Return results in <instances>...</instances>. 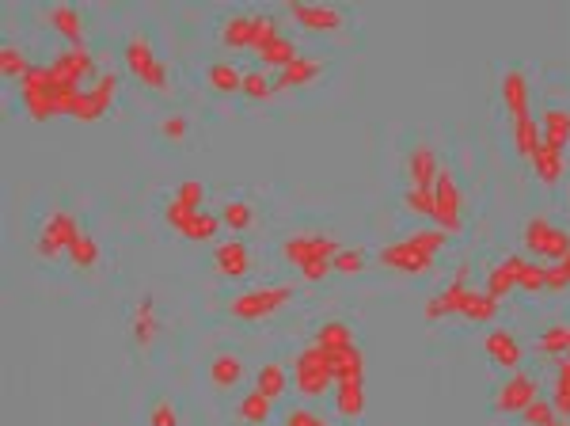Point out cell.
Returning <instances> with one entry per match:
<instances>
[{
    "label": "cell",
    "mask_w": 570,
    "mask_h": 426,
    "mask_svg": "<svg viewBox=\"0 0 570 426\" xmlns=\"http://www.w3.org/2000/svg\"><path fill=\"white\" fill-rule=\"evenodd\" d=\"M263 61H266V65H274V69H285L289 61H297V46H293L289 39H281V35H278V39L263 50Z\"/></svg>",
    "instance_id": "cell-36"
},
{
    "label": "cell",
    "mask_w": 570,
    "mask_h": 426,
    "mask_svg": "<svg viewBox=\"0 0 570 426\" xmlns=\"http://www.w3.org/2000/svg\"><path fill=\"white\" fill-rule=\"evenodd\" d=\"M540 137L548 141V145L566 149V141H570V110L548 107V110H544V122H540Z\"/></svg>",
    "instance_id": "cell-18"
},
{
    "label": "cell",
    "mask_w": 570,
    "mask_h": 426,
    "mask_svg": "<svg viewBox=\"0 0 570 426\" xmlns=\"http://www.w3.org/2000/svg\"><path fill=\"white\" fill-rule=\"evenodd\" d=\"M407 171H410V187H426V191H434V183H437V156H434V149L419 145L415 152H410Z\"/></svg>",
    "instance_id": "cell-16"
},
{
    "label": "cell",
    "mask_w": 570,
    "mask_h": 426,
    "mask_svg": "<svg viewBox=\"0 0 570 426\" xmlns=\"http://www.w3.org/2000/svg\"><path fill=\"white\" fill-rule=\"evenodd\" d=\"M240 91H244L247 100H266V96H271V81H266L263 69H251V73H244Z\"/></svg>",
    "instance_id": "cell-43"
},
{
    "label": "cell",
    "mask_w": 570,
    "mask_h": 426,
    "mask_svg": "<svg viewBox=\"0 0 570 426\" xmlns=\"http://www.w3.org/2000/svg\"><path fill=\"white\" fill-rule=\"evenodd\" d=\"M255 388L263 392V396L278 400L281 392H285V369L278 366V361H266V366H259V373H255Z\"/></svg>",
    "instance_id": "cell-30"
},
{
    "label": "cell",
    "mask_w": 570,
    "mask_h": 426,
    "mask_svg": "<svg viewBox=\"0 0 570 426\" xmlns=\"http://www.w3.org/2000/svg\"><path fill=\"white\" fill-rule=\"evenodd\" d=\"M517 286H521V290H529V293H536V290H544V266H540V263H521Z\"/></svg>",
    "instance_id": "cell-46"
},
{
    "label": "cell",
    "mask_w": 570,
    "mask_h": 426,
    "mask_svg": "<svg viewBox=\"0 0 570 426\" xmlns=\"http://www.w3.org/2000/svg\"><path fill=\"white\" fill-rule=\"evenodd\" d=\"M540 141H544L540 137V122H536L529 110H525V115H514V145H517L521 156H529V161H532V152L540 149Z\"/></svg>",
    "instance_id": "cell-20"
},
{
    "label": "cell",
    "mask_w": 570,
    "mask_h": 426,
    "mask_svg": "<svg viewBox=\"0 0 570 426\" xmlns=\"http://www.w3.org/2000/svg\"><path fill=\"white\" fill-rule=\"evenodd\" d=\"M274 39H278V23L271 20V15H255V42H251V46H255V50L263 54Z\"/></svg>",
    "instance_id": "cell-47"
},
{
    "label": "cell",
    "mask_w": 570,
    "mask_h": 426,
    "mask_svg": "<svg viewBox=\"0 0 570 426\" xmlns=\"http://www.w3.org/2000/svg\"><path fill=\"white\" fill-rule=\"evenodd\" d=\"M566 251H570V232L551 229L548 244H544V256H548V259H556V263H563V259H566Z\"/></svg>",
    "instance_id": "cell-48"
},
{
    "label": "cell",
    "mask_w": 570,
    "mask_h": 426,
    "mask_svg": "<svg viewBox=\"0 0 570 426\" xmlns=\"http://www.w3.org/2000/svg\"><path fill=\"white\" fill-rule=\"evenodd\" d=\"M563 271L570 274V251H566V259H563Z\"/></svg>",
    "instance_id": "cell-58"
},
{
    "label": "cell",
    "mask_w": 570,
    "mask_h": 426,
    "mask_svg": "<svg viewBox=\"0 0 570 426\" xmlns=\"http://www.w3.org/2000/svg\"><path fill=\"white\" fill-rule=\"evenodd\" d=\"M285 426H327V419L315 415L312 407H297V412L285 415Z\"/></svg>",
    "instance_id": "cell-51"
},
{
    "label": "cell",
    "mask_w": 570,
    "mask_h": 426,
    "mask_svg": "<svg viewBox=\"0 0 570 426\" xmlns=\"http://www.w3.org/2000/svg\"><path fill=\"white\" fill-rule=\"evenodd\" d=\"M548 426H570V419H563V415H556V419H551Z\"/></svg>",
    "instance_id": "cell-57"
},
{
    "label": "cell",
    "mask_w": 570,
    "mask_h": 426,
    "mask_svg": "<svg viewBox=\"0 0 570 426\" xmlns=\"http://www.w3.org/2000/svg\"><path fill=\"white\" fill-rule=\"evenodd\" d=\"M54 76L57 81H65V84H81L84 76H91L95 73V61H91V54L84 50V46H69L65 54H57L54 57Z\"/></svg>",
    "instance_id": "cell-11"
},
{
    "label": "cell",
    "mask_w": 570,
    "mask_h": 426,
    "mask_svg": "<svg viewBox=\"0 0 570 426\" xmlns=\"http://www.w3.org/2000/svg\"><path fill=\"white\" fill-rule=\"evenodd\" d=\"M331 271L335 274H361L366 271V256L358 248H339V256L331 259Z\"/></svg>",
    "instance_id": "cell-37"
},
{
    "label": "cell",
    "mask_w": 570,
    "mask_h": 426,
    "mask_svg": "<svg viewBox=\"0 0 570 426\" xmlns=\"http://www.w3.org/2000/svg\"><path fill=\"white\" fill-rule=\"evenodd\" d=\"M327 271H331V259H312V263H305V266H300V274H305L308 282H320V278H327Z\"/></svg>",
    "instance_id": "cell-55"
},
{
    "label": "cell",
    "mask_w": 570,
    "mask_h": 426,
    "mask_svg": "<svg viewBox=\"0 0 570 426\" xmlns=\"http://www.w3.org/2000/svg\"><path fill=\"white\" fill-rule=\"evenodd\" d=\"M271 396H263V392L259 388H251L247 392V396L240 400V419L244 422H266V419H271Z\"/></svg>",
    "instance_id": "cell-32"
},
{
    "label": "cell",
    "mask_w": 570,
    "mask_h": 426,
    "mask_svg": "<svg viewBox=\"0 0 570 426\" xmlns=\"http://www.w3.org/2000/svg\"><path fill=\"white\" fill-rule=\"evenodd\" d=\"M335 407L339 415L346 419H358L361 412H366V388H361V381H335Z\"/></svg>",
    "instance_id": "cell-23"
},
{
    "label": "cell",
    "mask_w": 570,
    "mask_h": 426,
    "mask_svg": "<svg viewBox=\"0 0 570 426\" xmlns=\"http://www.w3.org/2000/svg\"><path fill=\"white\" fill-rule=\"evenodd\" d=\"M403 202H407V210H410V213L434 217V191H426V187H410Z\"/></svg>",
    "instance_id": "cell-44"
},
{
    "label": "cell",
    "mask_w": 570,
    "mask_h": 426,
    "mask_svg": "<svg viewBox=\"0 0 570 426\" xmlns=\"http://www.w3.org/2000/svg\"><path fill=\"white\" fill-rule=\"evenodd\" d=\"M548 236H551V225H548V221H544V217H532L529 225H525V248L536 251V256H544Z\"/></svg>",
    "instance_id": "cell-41"
},
{
    "label": "cell",
    "mask_w": 570,
    "mask_h": 426,
    "mask_svg": "<svg viewBox=\"0 0 570 426\" xmlns=\"http://www.w3.org/2000/svg\"><path fill=\"white\" fill-rule=\"evenodd\" d=\"M293 381H297V388L305 392V396H320V392H327V385L335 381V373H331V366H327V351H324V346H308V351L297 354Z\"/></svg>",
    "instance_id": "cell-2"
},
{
    "label": "cell",
    "mask_w": 570,
    "mask_h": 426,
    "mask_svg": "<svg viewBox=\"0 0 570 426\" xmlns=\"http://www.w3.org/2000/svg\"><path fill=\"white\" fill-rule=\"evenodd\" d=\"M210 84H213V91H240V84H244V73H236L229 61H217V65H210Z\"/></svg>",
    "instance_id": "cell-33"
},
{
    "label": "cell",
    "mask_w": 570,
    "mask_h": 426,
    "mask_svg": "<svg viewBox=\"0 0 570 426\" xmlns=\"http://www.w3.org/2000/svg\"><path fill=\"white\" fill-rule=\"evenodd\" d=\"M540 351H544V354H563V351H570V327H566V324H551L544 335H540Z\"/></svg>",
    "instance_id": "cell-39"
},
{
    "label": "cell",
    "mask_w": 570,
    "mask_h": 426,
    "mask_svg": "<svg viewBox=\"0 0 570 426\" xmlns=\"http://www.w3.org/2000/svg\"><path fill=\"white\" fill-rule=\"evenodd\" d=\"M532 168H536V176H540V183H548V187L559 183V176H563V149L540 141V149L532 152Z\"/></svg>",
    "instance_id": "cell-21"
},
{
    "label": "cell",
    "mask_w": 570,
    "mask_h": 426,
    "mask_svg": "<svg viewBox=\"0 0 570 426\" xmlns=\"http://www.w3.org/2000/svg\"><path fill=\"white\" fill-rule=\"evenodd\" d=\"M536 396H540V388H536L532 377L529 373H514L510 381L495 392V407H498L502 415H514V412H525Z\"/></svg>",
    "instance_id": "cell-9"
},
{
    "label": "cell",
    "mask_w": 570,
    "mask_h": 426,
    "mask_svg": "<svg viewBox=\"0 0 570 426\" xmlns=\"http://www.w3.org/2000/svg\"><path fill=\"white\" fill-rule=\"evenodd\" d=\"M213 263H217V271L225 274V278H244L251 271V251H247L244 240H236V236H232V240L217 244Z\"/></svg>",
    "instance_id": "cell-12"
},
{
    "label": "cell",
    "mask_w": 570,
    "mask_h": 426,
    "mask_svg": "<svg viewBox=\"0 0 570 426\" xmlns=\"http://www.w3.org/2000/svg\"><path fill=\"white\" fill-rule=\"evenodd\" d=\"M556 412L563 415V419H570V358L566 361H559V373H556Z\"/></svg>",
    "instance_id": "cell-38"
},
{
    "label": "cell",
    "mask_w": 570,
    "mask_h": 426,
    "mask_svg": "<svg viewBox=\"0 0 570 426\" xmlns=\"http://www.w3.org/2000/svg\"><path fill=\"white\" fill-rule=\"evenodd\" d=\"M461 187L449 171H437V183H434V221L441 232H461L464 229V213H461Z\"/></svg>",
    "instance_id": "cell-4"
},
{
    "label": "cell",
    "mask_w": 570,
    "mask_h": 426,
    "mask_svg": "<svg viewBox=\"0 0 570 426\" xmlns=\"http://www.w3.org/2000/svg\"><path fill=\"white\" fill-rule=\"evenodd\" d=\"M498 312V297L487 290H468L461 301V317L464 320H490Z\"/></svg>",
    "instance_id": "cell-25"
},
{
    "label": "cell",
    "mask_w": 570,
    "mask_h": 426,
    "mask_svg": "<svg viewBox=\"0 0 570 426\" xmlns=\"http://www.w3.org/2000/svg\"><path fill=\"white\" fill-rule=\"evenodd\" d=\"M156 331H160V317H156V301L145 293L134 309V343L137 346H149L156 339Z\"/></svg>",
    "instance_id": "cell-17"
},
{
    "label": "cell",
    "mask_w": 570,
    "mask_h": 426,
    "mask_svg": "<svg viewBox=\"0 0 570 426\" xmlns=\"http://www.w3.org/2000/svg\"><path fill=\"white\" fill-rule=\"evenodd\" d=\"M115 91H118V76H115V73H103L88 91H81V96L73 100V110H69V115H73V118H81V122L103 118L107 110H110V103H115Z\"/></svg>",
    "instance_id": "cell-6"
},
{
    "label": "cell",
    "mask_w": 570,
    "mask_h": 426,
    "mask_svg": "<svg viewBox=\"0 0 570 426\" xmlns=\"http://www.w3.org/2000/svg\"><path fill=\"white\" fill-rule=\"evenodd\" d=\"M327 366L335 381H361L366 377V354L358 346H342V351H327Z\"/></svg>",
    "instance_id": "cell-15"
},
{
    "label": "cell",
    "mask_w": 570,
    "mask_h": 426,
    "mask_svg": "<svg viewBox=\"0 0 570 426\" xmlns=\"http://www.w3.org/2000/svg\"><path fill=\"white\" fill-rule=\"evenodd\" d=\"M217 229H220V217L217 213H194V217H190V225L183 229V236H186V240H213V236H217Z\"/></svg>",
    "instance_id": "cell-34"
},
{
    "label": "cell",
    "mask_w": 570,
    "mask_h": 426,
    "mask_svg": "<svg viewBox=\"0 0 570 426\" xmlns=\"http://www.w3.org/2000/svg\"><path fill=\"white\" fill-rule=\"evenodd\" d=\"M152 426H179V415H176V407H168V404H156L152 407V415H149Z\"/></svg>",
    "instance_id": "cell-54"
},
{
    "label": "cell",
    "mask_w": 570,
    "mask_h": 426,
    "mask_svg": "<svg viewBox=\"0 0 570 426\" xmlns=\"http://www.w3.org/2000/svg\"><path fill=\"white\" fill-rule=\"evenodd\" d=\"M251 221H255V210L247 202H225V210H220V225H229L232 232H244Z\"/></svg>",
    "instance_id": "cell-35"
},
{
    "label": "cell",
    "mask_w": 570,
    "mask_h": 426,
    "mask_svg": "<svg viewBox=\"0 0 570 426\" xmlns=\"http://www.w3.org/2000/svg\"><path fill=\"white\" fill-rule=\"evenodd\" d=\"M281 256L293 266H305L312 259H335L339 244L331 240V236H320V232H300V236H289V240L281 244Z\"/></svg>",
    "instance_id": "cell-8"
},
{
    "label": "cell",
    "mask_w": 570,
    "mask_h": 426,
    "mask_svg": "<svg viewBox=\"0 0 570 426\" xmlns=\"http://www.w3.org/2000/svg\"><path fill=\"white\" fill-rule=\"evenodd\" d=\"M422 317L426 320H441V317H449V312H445V305H441V297H430L426 309H422Z\"/></svg>",
    "instance_id": "cell-56"
},
{
    "label": "cell",
    "mask_w": 570,
    "mask_h": 426,
    "mask_svg": "<svg viewBox=\"0 0 570 426\" xmlns=\"http://www.w3.org/2000/svg\"><path fill=\"white\" fill-rule=\"evenodd\" d=\"M407 244L426 251V256H437L441 244H445V232H441V229H419L415 236H407Z\"/></svg>",
    "instance_id": "cell-42"
},
{
    "label": "cell",
    "mask_w": 570,
    "mask_h": 426,
    "mask_svg": "<svg viewBox=\"0 0 570 426\" xmlns=\"http://www.w3.org/2000/svg\"><path fill=\"white\" fill-rule=\"evenodd\" d=\"M220 39L229 46H251L255 42V15H232L225 30H220Z\"/></svg>",
    "instance_id": "cell-29"
},
{
    "label": "cell",
    "mask_w": 570,
    "mask_h": 426,
    "mask_svg": "<svg viewBox=\"0 0 570 426\" xmlns=\"http://www.w3.org/2000/svg\"><path fill=\"white\" fill-rule=\"evenodd\" d=\"M125 65H130V73L137 81H145L149 88H168V69H164V61L156 57L152 42L145 35H134L125 42Z\"/></svg>",
    "instance_id": "cell-3"
},
{
    "label": "cell",
    "mask_w": 570,
    "mask_h": 426,
    "mask_svg": "<svg viewBox=\"0 0 570 426\" xmlns=\"http://www.w3.org/2000/svg\"><path fill=\"white\" fill-rule=\"evenodd\" d=\"M502 100L510 107V115H525L529 110V81L517 69L502 76Z\"/></svg>",
    "instance_id": "cell-24"
},
{
    "label": "cell",
    "mask_w": 570,
    "mask_h": 426,
    "mask_svg": "<svg viewBox=\"0 0 570 426\" xmlns=\"http://www.w3.org/2000/svg\"><path fill=\"white\" fill-rule=\"evenodd\" d=\"M69 259L81 266V271H88V266L99 263V244H95L91 232H81V236H76V240L69 244Z\"/></svg>",
    "instance_id": "cell-31"
},
{
    "label": "cell",
    "mask_w": 570,
    "mask_h": 426,
    "mask_svg": "<svg viewBox=\"0 0 570 426\" xmlns=\"http://www.w3.org/2000/svg\"><path fill=\"white\" fill-rule=\"evenodd\" d=\"M521 415H525V422H529V426H548V422L556 419L559 412H556V404H551V400H540V396H536V400H532Z\"/></svg>",
    "instance_id": "cell-45"
},
{
    "label": "cell",
    "mask_w": 570,
    "mask_h": 426,
    "mask_svg": "<svg viewBox=\"0 0 570 426\" xmlns=\"http://www.w3.org/2000/svg\"><path fill=\"white\" fill-rule=\"evenodd\" d=\"M0 69H4V76H15V81H23V76L30 73L23 50H15V46H4V50H0Z\"/></svg>",
    "instance_id": "cell-40"
},
{
    "label": "cell",
    "mask_w": 570,
    "mask_h": 426,
    "mask_svg": "<svg viewBox=\"0 0 570 426\" xmlns=\"http://www.w3.org/2000/svg\"><path fill=\"white\" fill-rule=\"evenodd\" d=\"M566 286H570V274L563 271V263L544 266V290H566Z\"/></svg>",
    "instance_id": "cell-52"
},
{
    "label": "cell",
    "mask_w": 570,
    "mask_h": 426,
    "mask_svg": "<svg viewBox=\"0 0 570 426\" xmlns=\"http://www.w3.org/2000/svg\"><path fill=\"white\" fill-rule=\"evenodd\" d=\"M81 236V229H76V221L73 213H50L42 221V232H39V240H35V251L42 259H57L61 251H69V244Z\"/></svg>",
    "instance_id": "cell-7"
},
{
    "label": "cell",
    "mask_w": 570,
    "mask_h": 426,
    "mask_svg": "<svg viewBox=\"0 0 570 426\" xmlns=\"http://www.w3.org/2000/svg\"><path fill=\"white\" fill-rule=\"evenodd\" d=\"M164 213H168V221H171V225H176V229H179V232H183V229H186V225H190V217H194V213H198V210H190V206H183V202H179V198H176V202H171V206H168V210H164Z\"/></svg>",
    "instance_id": "cell-53"
},
{
    "label": "cell",
    "mask_w": 570,
    "mask_h": 426,
    "mask_svg": "<svg viewBox=\"0 0 570 426\" xmlns=\"http://www.w3.org/2000/svg\"><path fill=\"white\" fill-rule=\"evenodd\" d=\"M483 346H487V354L495 358L498 366H505V369H517V366H521V358H525V351H521L517 335H514V331H505V327H495V331H487Z\"/></svg>",
    "instance_id": "cell-13"
},
{
    "label": "cell",
    "mask_w": 570,
    "mask_h": 426,
    "mask_svg": "<svg viewBox=\"0 0 570 426\" xmlns=\"http://www.w3.org/2000/svg\"><path fill=\"white\" fill-rule=\"evenodd\" d=\"M23 88V103H27V115L30 118H50L57 115V103H54V88H57V76L50 65H30V73L20 81Z\"/></svg>",
    "instance_id": "cell-1"
},
{
    "label": "cell",
    "mask_w": 570,
    "mask_h": 426,
    "mask_svg": "<svg viewBox=\"0 0 570 426\" xmlns=\"http://www.w3.org/2000/svg\"><path fill=\"white\" fill-rule=\"evenodd\" d=\"M315 346H324V351H342V346H354L350 324H342V320L320 324V331H315Z\"/></svg>",
    "instance_id": "cell-28"
},
{
    "label": "cell",
    "mask_w": 570,
    "mask_h": 426,
    "mask_svg": "<svg viewBox=\"0 0 570 426\" xmlns=\"http://www.w3.org/2000/svg\"><path fill=\"white\" fill-rule=\"evenodd\" d=\"M160 134H164L168 141H183V137L190 134V122H186L183 115H168V118L160 122Z\"/></svg>",
    "instance_id": "cell-50"
},
{
    "label": "cell",
    "mask_w": 570,
    "mask_h": 426,
    "mask_svg": "<svg viewBox=\"0 0 570 426\" xmlns=\"http://www.w3.org/2000/svg\"><path fill=\"white\" fill-rule=\"evenodd\" d=\"M380 263L392 266V271H403V274H426V271L434 266V256H426V251L410 248V244L403 240V244L380 248Z\"/></svg>",
    "instance_id": "cell-10"
},
{
    "label": "cell",
    "mask_w": 570,
    "mask_h": 426,
    "mask_svg": "<svg viewBox=\"0 0 570 426\" xmlns=\"http://www.w3.org/2000/svg\"><path fill=\"white\" fill-rule=\"evenodd\" d=\"M50 23H54L57 35H65L73 46H84V20H81V12H76V8L57 4V8L50 12Z\"/></svg>",
    "instance_id": "cell-22"
},
{
    "label": "cell",
    "mask_w": 570,
    "mask_h": 426,
    "mask_svg": "<svg viewBox=\"0 0 570 426\" xmlns=\"http://www.w3.org/2000/svg\"><path fill=\"white\" fill-rule=\"evenodd\" d=\"M293 12V20L297 23H305L308 30H339L346 20H342V12L339 8H327V4H289Z\"/></svg>",
    "instance_id": "cell-14"
},
{
    "label": "cell",
    "mask_w": 570,
    "mask_h": 426,
    "mask_svg": "<svg viewBox=\"0 0 570 426\" xmlns=\"http://www.w3.org/2000/svg\"><path fill=\"white\" fill-rule=\"evenodd\" d=\"M293 290L289 286H263V290H247L232 301V317L240 320H263L271 317V312H278L281 305H289Z\"/></svg>",
    "instance_id": "cell-5"
},
{
    "label": "cell",
    "mask_w": 570,
    "mask_h": 426,
    "mask_svg": "<svg viewBox=\"0 0 570 426\" xmlns=\"http://www.w3.org/2000/svg\"><path fill=\"white\" fill-rule=\"evenodd\" d=\"M521 263H525V259L510 256V259H502V263L490 266V274H487V293H495V297H505V293H510V290L517 286Z\"/></svg>",
    "instance_id": "cell-19"
},
{
    "label": "cell",
    "mask_w": 570,
    "mask_h": 426,
    "mask_svg": "<svg viewBox=\"0 0 570 426\" xmlns=\"http://www.w3.org/2000/svg\"><path fill=\"white\" fill-rule=\"evenodd\" d=\"M315 76H320V61L315 57H300L289 61V65L281 69V88H300V84H312Z\"/></svg>",
    "instance_id": "cell-27"
},
{
    "label": "cell",
    "mask_w": 570,
    "mask_h": 426,
    "mask_svg": "<svg viewBox=\"0 0 570 426\" xmlns=\"http://www.w3.org/2000/svg\"><path fill=\"white\" fill-rule=\"evenodd\" d=\"M244 377V361H240V354H217L213 361H210V381L217 385V388H232L236 381Z\"/></svg>",
    "instance_id": "cell-26"
},
{
    "label": "cell",
    "mask_w": 570,
    "mask_h": 426,
    "mask_svg": "<svg viewBox=\"0 0 570 426\" xmlns=\"http://www.w3.org/2000/svg\"><path fill=\"white\" fill-rule=\"evenodd\" d=\"M183 206H190V210H198L202 206V198H205V187L198 183V179H186L183 187H179V195H176Z\"/></svg>",
    "instance_id": "cell-49"
}]
</instances>
